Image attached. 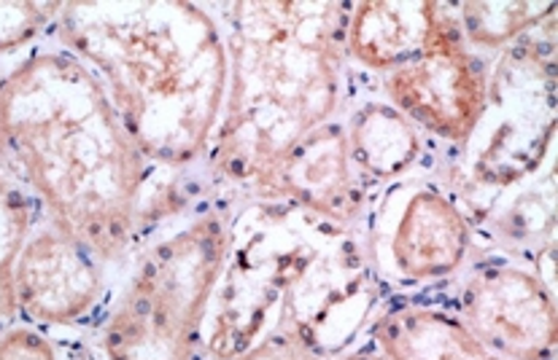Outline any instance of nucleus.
<instances>
[{
    "label": "nucleus",
    "instance_id": "nucleus-4",
    "mask_svg": "<svg viewBox=\"0 0 558 360\" xmlns=\"http://www.w3.org/2000/svg\"><path fill=\"white\" fill-rule=\"evenodd\" d=\"M205 9L219 14L227 49L208 170L219 186L248 197L294 142L340 111L354 3L241 0Z\"/></svg>",
    "mask_w": 558,
    "mask_h": 360
},
{
    "label": "nucleus",
    "instance_id": "nucleus-3",
    "mask_svg": "<svg viewBox=\"0 0 558 360\" xmlns=\"http://www.w3.org/2000/svg\"><path fill=\"white\" fill-rule=\"evenodd\" d=\"M65 51L106 89L146 164L192 167L208 157L227 95V49L216 16L184 0L62 3Z\"/></svg>",
    "mask_w": 558,
    "mask_h": 360
},
{
    "label": "nucleus",
    "instance_id": "nucleus-22",
    "mask_svg": "<svg viewBox=\"0 0 558 360\" xmlns=\"http://www.w3.org/2000/svg\"><path fill=\"white\" fill-rule=\"evenodd\" d=\"M71 360H100V358L95 356V352H87V350H84V352H78V356H73Z\"/></svg>",
    "mask_w": 558,
    "mask_h": 360
},
{
    "label": "nucleus",
    "instance_id": "nucleus-16",
    "mask_svg": "<svg viewBox=\"0 0 558 360\" xmlns=\"http://www.w3.org/2000/svg\"><path fill=\"white\" fill-rule=\"evenodd\" d=\"M33 202L14 175L0 170V334L16 318L14 266L25 239L31 237Z\"/></svg>",
    "mask_w": 558,
    "mask_h": 360
},
{
    "label": "nucleus",
    "instance_id": "nucleus-18",
    "mask_svg": "<svg viewBox=\"0 0 558 360\" xmlns=\"http://www.w3.org/2000/svg\"><path fill=\"white\" fill-rule=\"evenodd\" d=\"M62 3H0V54L25 49L57 20Z\"/></svg>",
    "mask_w": 558,
    "mask_h": 360
},
{
    "label": "nucleus",
    "instance_id": "nucleus-12",
    "mask_svg": "<svg viewBox=\"0 0 558 360\" xmlns=\"http://www.w3.org/2000/svg\"><path fill=\"white\" fill-rule=\"evenodd\" d=\"M459 38V16L453 3L369 0L354 3L351 9L345 54L364 71L386 76L424 51Z\"/></svg>",
    "mask_w": 558,
    "mask_h": 360
},
{
    "label": "nucleus",
    "instance_id": "nucleus-10",
    "mask_svg": "<svg viewBox=\"0 0 558 360\" xmlns=\"http://www.w3.org/2000/svg\"><path fill=\"white\" fill-rule=\"evenodd\" d=\"M369 186L349 153L345 124L332 119L294 142L246 199H283L343 226L364 219Z\"/></svg>",
    "mask_w": 558,
    "mask_h": 360
},
{
    "label": "nucleus",
    "instance_id": "nucleus-2",
    "mask_svg": "<svg viewBox=\"0 0 558 360\" xmlns=\"http://www.w3.org/2000/svg\"><path fill=\"white\" fill-rule=\"evenodd\" d=\"M0 159L33 188L51 224L117 264L138 239L149 164L82 60L47 49L11 67L0 97Z\"/></svg>",
    "mask_w": 558,
    "mask_h": 360
},
{
    "label": "nucleus",
    "instance_id": "nucleus-7",
    "mask_svg": "<svg viewBox=\"0 0 558 360\" xmlns=\"http://www.w3.org/2000/svg\"><path fill=\"white\" fill-rule=\"evenodd\" d=\"M364 215V248L384 285L415 288L451 277L466 264L472 224L457 194L442 183L395 181Z\"/></svg>",
    "mask_w": 558,
    "mask_h": 360
},
{
    "label": "nucleus",
    "instance_id": "nucleus-23",
    "mask_svg": "<svg viewBox=\"0 0 558 360\" xmlns=\"http://www.w3.org/2000/svg\"><path fill=\"white\" fill-rule=\"evenodd\" d=\"M5 76H9V73L0 71V97H3V84H5Z\"/></svg>",
    "mask_w": 558,
    "mask_h": 360
},
{
    "label": "nucleus",
    "instance_id": "nucleus-19",
    "mask_svg": "<svg viewBox=\"0 0 558 360\" xmlns=\"http://www.w3.org/2000/svg\"><path fill=\"white\" fill-rule=\"evenodd\" d=\"M0 360H60L44 334L27 325H11L0 334Z\"/></svg>",
    "mask_w": 558,
    "mask_h": 360
},
{
    "label": "nucleus",
    "instance_id": "nucleus-9",
    "mask_svg": "<svg viewBox=\"0 0 558 360\" xmlns=\"http://www.w3.org/2000/svg\"><path fill=\"white\" fill-rule=\"evenodd\" d=\"M488 78L486 60L459 38L386 73L380 89L415 129L464 146L486 111Z\"/></svg>",
    "mask_w": 558,
    "mask_h": 360
},
{
    "label": "nucleus",
    "instance_id": "nucleus-15",
    "mask_svg": "<svg viewBox=\"0 0 558 360\" xmlns=\"http://www.w3.org/2000/svg\"><path fill=\"white\" fill-rule=\"evenodd\" d=\"M556 14V3L537 0H502V3H459V30L464 44L475 49H505L521 41L526 33L548 22Z\"/></svg>",
    "mask_w": 558,
    "mask_h": 360
},
{
    "label": "nucleus",
    "instance_id": "nucleus-17",
    "mask_svg": "<svg viewBox=\"0 0 558 360\" xmlns=\"http://www.w3.org/2000/svg\"><path fill=\"white\" fill-rule=\"evenodd\" d=\"M556 234V175L548 186L518 191L497 219V237L515 250H537L539 256L554 248Z\"/></svg>",
    "mask_w": 558,
    "mask_h": 360
},
{
    "label": "nucleus",
    "instance_id": "nucleus-20",
    "mask_svg": "<svg viewBox=\"0 0 558 360\" xmlns=\"http://www.w3.org/2000/svg\"><path fill=\"white\" fill-rule=\"evenodd\" d=\"M235 360H318L294 334H270Z\"/></svg>",
    "mask_w": 558,
    "mask_h": 360
},
{
    "label": "nucleus",
    "instance_id": "nucleus-6",
    "mask_svg": "<svg viewBox=\"0 0 558 360\" xmlns=\"http://www.w3.org/2000/svg\"><path fill=\"white\" fill-rule=\"evenodd\" d=\"M537 30V27H534ZM532 30V33H534ZM515 41L488 78V102L464 142L466 178L499 191L532 178L550 153L556 133V36Z\"/></svg>",
    "mask_w": 558,
    "mask_h": 360
},
{
    "label": "nucleus",
    "instance_id": "nucleus-5",
    "mask_svg": "<svg viewBox=\"0 0 558 360\" xmlns=\"http://www.w3.org/2000/svg\"><path fill=\"white\" fill-rule=\"evenodd\" d=\"M227 237L225 210L205 208L146 245L102 323L106 360H192Z\"/></svg>",
    "mask_w": 558,
    "mask_h": 360
},
{
    "label": "nucleus",
    "instance_id": "nucleus-13",
    "mask_svg": "<svg viewBox=\"0 0 558 360\" xmlns=\"http://www.w3.org/2000/svg\"><path fill=\"white\" fill-rule=\"evenodd\" d=\"M373 345L384 360H502L481 345L453 312L400 307L373 325Z\"/></svg>",
    "mask_w": 558,
    "mask_h": 360
},
{
    "label": "nucleus",
    "instance_id": "nucleus-1",
    "mask_svg": "<svg viewBox=\"0 0 558 360\" xmlns=\"http://www.w3.org/2000/svg\"><path fill=\"white\" fill-rule=\"evenodd\" d=\"M384 299L356 226L283 199H246L230 219L197 356L235 360L270 334H294L318 360L354 347Z\"/></svg>",
    "mask_w": 558,
    "mask_h": 360
},
{
    "label": "nucleus",
    "instance_id": "nucleus-21",
    "mask_svg": "<svg viewBox=\"0 0 558 360\" xmlns=\"http://www.w3.org/2000/svg\"><path fill=\"white\" fill-rule=\"evenodd\" d=\"M335 360H384L380 358L378 347H364V350H356V352H345V356L335 358Z\"/></svg>",
    "mask_w": 558,
    "mask_h": 360
},
{
    "label": "nucleus",
    "instance_id": "nucleus-14",
    "mask_svg": "<svg viewBox=\"0 0 558 360\" xmlns=\"http://www.w3.org/2000/svg\"><path fill=\"white\" fill-rule=\"evenodd\" d=\"M349 153L367 186L405 178L418 164L424 142L418 129L386 100H367L345 124Z\"/></svg>",
    "mask_w": 558,
    "mask_h": 360
},
{
    "label": "nucleus",
    "instance_id": "nucleus-8",
    "mask_svg": "<svg viewBox=\"0 0 558 360\" xmlns=\"http://www.w3.org/2000/svg\"><path fill=\"white\" fill-rule=\"evenodd\" d=\"M457 318L502 360H556L554 288L526 266L488 261L466 274Z\"/></svg>",
    "mask_w": 558,
    "mask_h": 360
},
{
    "label": "nucleus",
    "instance_id": "nucleus-11",
    "mask_svg": "<svg viewBox=\"0 0 558 360\" xmlns=\"http://www.w3.org/2000/svg\"><path fill=\"white\" fill-rule=\"evenodd\" d=\"M102 288L106 264L60 226L38 228L22 245L14 266L16 312L33 323H78L95 310Z\"/></svg>",
    "mask_w": 558,
    "mask_h": 360
}]
</instances>
